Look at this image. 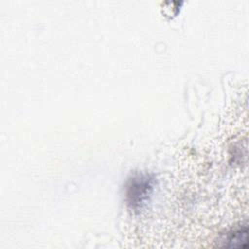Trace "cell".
<instances>
[{"label":"cell","instance_id":"6da1fadb","mask_svg":"<svg viewBox=\"0 0 249 249\" xmlns=\"http://www.w3.org/2000/svg\"><path fill=\"white\" fill-rule=\"evenodd\" d=\"M247 241V227H240L233 230L231 232L228 233L226 237V245L233 247H241L242 242L246 243Z\"/></svg>","mask_w":249,"mask_h":249}]
</instances>
